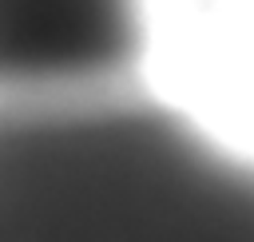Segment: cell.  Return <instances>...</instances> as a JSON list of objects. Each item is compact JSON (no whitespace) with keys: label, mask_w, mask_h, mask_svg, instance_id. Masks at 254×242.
I'll use <instances>...</instances> for the list:
<instances>
[{"label":"cell","mask_w":254,"mask_h":242,"mask_svg":"<svg viewBox=\"0 0 254 242\" xmlns=\"http://www.w3.org/2000/svg\"><path fill=\"white\" fill-rule=\"evenodd\" d=\"M0 242H254V163L135 83L0 99Z\"/></svg>","instance_id":"6da1fadb"},{"label":"cell","mask_w":254,"mask_h":242,"mask_svg":"<svg viewBox=\"0 0 254 242\" xmlns=\"http://www.w3.org/2000/svg\"><path fill=\"white\" fill-rule=\"evenodd\" d=\"M139 0H0V99L131 87Z\"/></svg>","instance_id":"7a4b0ae2"}]
</instances>
